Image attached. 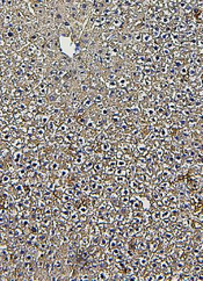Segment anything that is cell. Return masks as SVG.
<instances>
[{
  "instance_id": "40",
  "label": "cell",
  "mask_w": 203,
  "mask_h": 281,
  "mask_svg": "<svg viewBox=\"0 0 203 281\" xmlns=\"http://www.w3.org/2000/svg\"><path fill=\"white\" fill-rule=\"evenodd\" d=\"M109 115H110V111H109L108 107H106V108H103L102 111H100V116H99V117L105 119V117H109Z\"/></svg>"
},
{
  "instance_id": "6",
  "label": "cell",
  "mask_w": 203,
  "mask_h": 281,
  "mask_svg": "<svg viewBox=\"0 0 203 281\" xmlns=\"http://www.w3.org/2000/svg\"><path fill=\"white\" fill-rule=\"evenodd\" d=\"M96 277H98V280H109L110 274H109L108 270L102 268V270H100V271L96 273Z\"/></svg>"
},
{
  "instance_id": "30",
  "label": "cell",
  "mask_w": 203,
  "mask_h": 281,
  "mask_svg": "<svg viewBox=\"0 0 203 281\" xmlns=\"http://www.w3.org/2000/svg\"><path fill=\"white\" fill-rule=\"evenodd\" d=\"M137 259H138V264H139V266L141 267H146L148 264V258H146V257H144V256H139V257H137Z\"/></svg>"
},
{
  "instance_id": "41",
  "label": "cell",
  "mask_w": 203,
  "mask_h": 281,
  "mask_svg": "<svg viewBox=\"0 0 203 281\" xmlns=\"http://www.w3.org/2000/svg\"><path fill=\"white\" fill-rule=\"evenodd\" d=\"M178 73L181 75V77H187V75H188V66H187V65H184L182 68H180V69L178 70Z\"/></svg>"
},
{
  "instance_id": "27",
  "label": "cell",
  "mask_w": 203,
  "mask_h": 281,
  "mask_svg": "<svg viewBox=\"0 0 203 281\" xmlns=\"http://www.w3.org/2000/svg\"><path fill=\"white\" fill-rule=\"evenodd\" d=\"M59 167H60V163L57 162V160H52V162H50V164H49V170H50L51 172H57V171L59 170Z\"/></svg>"
},
{
  "instance_id": "19",
  "label": "cell",
  "mask_w": 203,
  "mask_h": 281,
  "mask_svg": "<svg viewBox=\"0 0 203 281\" xmlns=\"http://www.w3.org/2000/svg\"><path fill=\"white\" fill-rule=\"evenodd\" d=\"M111 143L109 142V141H106V142H102V143H100V147H99V149L102 151V152H107V151L111 150Z\"/></svg>"
},
{
  "instance_id": "10",
  "label": "cell",
  "mask_w": 203,
  "mask_h": 281,
  "mask_svg": "<svg viewBox=\"0 0 203 281\" xmlns=\"http://www.w3.org/2000/svg\"><path fill=\"white\" fill-rule=\"evenodd\" d=\"M35 105H36L37 107H45L47 105H48V100H47V98L45 96H41V95H38V96H36L35 98Z\"/></svg>"
},
{
  "instance_id": "45",
  "label": "cell",
  "mask_w": 203,
  "mask_h": 281,
  "mask_svg": "<svg viewBox=\"0 0 203 281\" xmlns=\"http://www.w3.org/2000/svg\"><path fill=\"white\" fill-rule=\"evenodd\" d=\"M12 134L11 132H1V139L2 141H6V142H8V141H11L12 139Z\"/></svg>"
},
{
  "instance_id": "44",
  "label": "cell",
  "mask_w": 203,
  "mask_h": 281,
  "mask_svg": "<svg viewBox=\"0 0 203 281\" xmlns=\"http://www.w3.org/2000/svg\"><path fill=\"white\" fill-rule=\"evenodd\" d=\"M156 274V280H159V281H161V280H166V274L164 273V272H156L154 273Z\"/></svg>"
},
{
  "instance_id": "21",
  "label": "cell",
  "mask_w": 203,
  "mask_h": 281,
  "mask_svg": "<svg viewBox=\"0 0 203 281\" xmlns=\"http://www.w3.org/2000/svg\"><path fill=\"white\" fill-rule=\"evenodd\" d=\"M23 91L21 90V87L19 88V87H15V88H13V91H12V96L14 98V99H16V100H19V99H21L22 96H23Z\"/></svg>"
},
{
  "instance_id": "17",
  "label": "cell",
  "mask_w": 203,
  "mask_h": 281,
  "mask_svg": "<svg viewBox=\"0 0 203 281\" xmlns=\"http://www.w3.org/2000/svg\"><path fill=\"white\" fill-rule=\"evenodd\" d=\"M131 40H132L135 43H141V42H142V32L136 30V32L131 33Z\"/></svg>"
},
{
  "instance_id": "14",
  "label": "cell",
  "mask_w": 203,
  "mask_h": 281,
  "mask_svg": "<svg viewBox=\"0 0 203 281\" xmlns=\"http://www.w3.org/2000/svg\"><path fill=\"white\" fill-rule=\"evenodd\" d=\"M75 143L79 145V148L81 149L82 147H85L87 144V138L84 136V135H78L77 136V139H75Z\"/></svg>"
},
{
  "instance_id": "23",
  "label": "cell",
  "mask_w": 203,
  "mask_h": 281,
  "mask_svg": "<svg viewBox=\"0 0 203 281\" xmlns=\"http://www.w3.org/2000/svg\"><path fill=\"white\" fill-rule=\"evenodd\" d=\"M70 103H71V105H70V108H71L72 111H78L79 108H81V100H80V99L72 100Z\"/></svg>"
},
{
  "instance_id": "4",
  "label": "cell",
  "mask_w": 203,
  "mask_h": 281,
  "mask_svg": "<svg viewBox=\"0 0 203 281\" xmlns=\"http://www.w3.org/2000/svg\"><path fill=\"white\" fill-rule=\"evenodd\" d=\"M93 98L91 96V95H86L82 100H81V107L82 108H85V109H88V108H91L93 106Z\"/></svg>"
},
{
  "instance_id": "1",
  "label": "cell",
  "mask_w": 203,
  "mask_h": 281,
  "mask_svg": "<svg viewBox=\"0 0 203 281\" xmlns=\"http://www.w3.org/2000/svg\"><path fill=\"white\" fill-rule=\"evenodd\" d=\"M86 159H87V156H86L82 151H78V152L73 156L72 163H73V165H78V166H80V165L84 164V162H85Z\"/></svg>"
},
{
  "instance_id": "11",
  "label": "cell",
  "mask_w": 203,
  "mask_h": 281,
  "mask_svg": "<svg viewBox=\"0 0 203 281\" xmlns=\"http://www.w3.org/2000/svg\"><path fill=\"white\" fill-rule=\"evenodd\" d=\"M22 159H23V152H22V150H18L13 153V163L15 165L19 164V163H21Z\"/></svg>"
},
{
  "instance_id": "16",
  "label": "cell",
  "mask_w": 203,
  "mask_h": 281,
  "mask_svg": "<svg viewBox=\"0 0 203 281\" xmlns=\"http://www.w3.org/2000/svg\"><path fill=\"white\" fill-rule=\"evenodd\" d=\"M185 65V60L182 59V58H178V59H174L173 60V63L171 64V66L172 68H174V69H176V70H179L180 68H182Z\"/></svg>"
},
{
  "instance_id": "28",
  "label": "cell",
  "mask_w": 203,
  "mask_h": 281,
  "mask_svg": "<svg viewBox=\"0 0 203 281\" xmlns=\"http://www.w3.org/2000/svg\"><path fill=\"white\" fill-rule=\"evenodd\" d=\"M151 218L153 220V222H154V223H157V222L161 221V218H160V210H159V209H156V210H153V213L151 214Z\"/></svg>"
},
{
  "instance_id": "12",
  "label": "cell",
  "mask_w": 203,
  "mask_h": 281,
  "mask_svg": "<svg viewBox=\"0 0 203 281\" xmlns=\"http://www.w3.org/2000/svg\"><path fill=\"white\" fill-rule=\"evenodd\" d=\"M11 179H12V175H11L9 173H4V174L0 177V185H2V186L9 185Z\"/></svg>"
},
{
  "instance_id": "24",
  "label": "cell",
  "mask_w": 203,
  "mask_h": 281,
  "mask_svg": "<svg viewBox=\"0 0 203 281\" xmlns=\"http://www.w3.org/2000/svg\"><path fill=\"white\" fill-rule=\"evenodd\" d=\"M70 131V127L66 124V123H62L59 127H58V129H57V132L58 134H62V135H65L66 132H69Z\"/></svg>"
},
{
  "instance_id": "8",
  "label": "cell",
  "mask_w": 203,
  "mask_h": 281,
  "mask_svg": "<svg viewBox=\"0 0 203 281\" xmlns=\"http://www.w3.org/2000/svg\"><path fill=\"white\" fill-rule=\"evenodd\" d=\"M57 175H58V178L62 179V180H64V179H69V177H70V170L65 169V167L59 169L58 171H57Z\"/></svg>"
},
{
  "instance_id": "25",
  "label": "cell",
  "mask_w": 203,
  "mask_h": 281,
  "mask_svg": "<svg viewBox=\"0 0 203 281\" xmlns=\"http://www.w3.org/2000/svg\"><path fill=\"white\" fill-rule=\"evenodd\" d=\"M29 225H30L29 218H26V217H23V218L19 220V226H20V228H22L23 230H24V229H28V228H29Z\"/></svg>"
},
{
  "instance_id": "7",
  "label": "cell",
  "mask_w": 203,
  "mask_h": 281,
  "mask_svg": "<svg viewBox=\"0 0 203 281\" xmlns=\"http://www.w3.org/2000/svg\"><path fill=\"white\" fill-rule=\"evenodd\" d=\"M130 206H131V209H132L133 211H143V209H144L143 202H142L141 200H138V199H136Z\"/></svg>"
},
{
  "instance_id": "13",
  "label": "cell",
  "mask_w": 203,
  "mask_h": 281,
  "mask_svg": "<svg viewBox=\"0 0 203 281\" xmlns=\"http://www.w3.org/2000/svg\"><path fill=\"white\" fill-rule=\"evenodd\" d=\"M117 194H118V196H130L131 189L129 188V186H123V187L118 188Z\"/></svg>"
},
{
  "instance_id": "9",
  "label": "cell",
  "mask_w": 203,
  "mask_h": 281,
  "mask_svg": "<svg viewBox=\"0 0 203 281\" xmlns=\"http://www.w3.org/2000/svg\"><path fill=\"white\" fill-rule=\"evenodd\" d=\"M79 246L80 247H84V249H87L91 246V242H90V236L86 235V236H82L80 239H79Z\"/></svg>"
},
{
  "instance_id": "34",
  "label": "cell",
  "mask_w": 203,
  "mask_h": 281,
  "mask_svg": "<svg viewBox=\"0 0 203 281\" xmlns=\"http://www.w3.org/2000/svg\"><path fill=\"white\" fill-rule=\"evenodd\" d=\"M144 114H145L148 117H151V116L156 115V109H154V107H152V106L146 107V108L144 109Z\"/></svg>"
},
{
  "instance_id": "29",
  "label": "cell",
  "mask_w": 203,
  "mask_h": 281,
  "mask_svg": "<svg viewBox=\"0 0 203 281\" xmlns=\"http://www.w3.org/2000/svg\"><path fill=\"white\" fill-rule=\"evenodd\" d=\"M12 145H13V148L21 150V149L24 147V143L22 142V139H21V138H16V139H14V141L12 142Z\"/></svg>"
},
{
  "instance_id": "46",
  "label": "cell",
  "mask_w": 203,
  "mask_h": 281,
  "mask_svg": "<svg viewBox=\"0 0 203 281\" xmlns=\"http://www.w3.org/2000/svg\"><path fill=\"white\" fill-rule=\"evenodd\" d=\"M1 73H2V69L0 68V75H1Z\"/></svg>"
},
{
  "instance_id": "31",
  "label": "cell",
  "mask_w": 203,
  "mask_h": 281,
  "mask_svg": "<svg viewBox=\"0 0 203 281\" xmlns=\"http://www.w3.org/2000/svg\"><path fill=\"white\" fill-rule=\"evenodd\" d=\"M108 242H109V239H107L106 237L101 236L100 239H99V244H98V246H99L100 249H106V247L108 246Z\"/></svg>"
},
{
  "instance_id": "5",
  "label": "cell",
  "mask_w": 203,
  "mask_h": 281,
  "mask_svg": "<svg viewBox=\"0 0 203 281\" xmlns=\"http://www.w3.org/2000/svg\"><path fill=\"white\" fill-rule=\"evenodd\" d=\"M51 247V245H50V241H49V238L48 239H44V241H42V242H38V244H37V249H38V251H42V252H45L48 249H50Z\"/></svg>"
},
{
  "instance_id": "35",
  "label": "cell",
  "mask_w": 203,
  "mask_h": 281,
  "mask_svg": "<svg viewBox=\"0 0 203 281\" xmlns=\"http://www.w3.org/2000/svg\"><path fill=\"white\" fill-rule=\"evenodd\" d=\"M144 60H145V56H144L143 54H141V55H138V56L136 57V59L133 60V63H135L136 65H144Z\"/></svg>"
},
{
  "instance_id": "15",
  "label": "cell",
  "mask_w": 203,
  "mask_h": 281,
  "mask_svg": "<svg viewBox=\"0 0 203 281\" xmlns=\"http://www.w3.org/2000/svg\"><path fill=\"white\" fill-rule=\"evenodd\" d=\"M114 181L117 184V185H124V184H128V178L126 175H115L114 177Z\"/></svg>"
},
{
  "instance_id": "39",
  "label": "cell",
  "mask_w": 203,
  "mask_h": 281,
  "mask_svg": "<svg viewBox=\"0 0 203 281\" xmlns=\"http://www.w3.org/2000/svg\"><path fill=\"white\" fill-rule=\"evenodd\" d=\"M106 86L108 87V90H116L117 88V83H116V80H108L106 83Z\"/></svg>"
},
{
  "instance_id": "22",
  "label": "cell",
  "mask_w": 203,
  "mask_h": 281,
  "mask_svg": "<svg viewBox=\"0 0 203 281\" xmlns=\"http://www.w3.org/2000/svg\"><path fill=\"white\" fill-rule=\"evenodd\" d=\"M128 94V92H127V90H123V88H116L115 90V98L117 99V100H121L124 95H127Z\"/></svg>"
},
{
  "instance_id": "42",
  "label": "cell",
  "mask_w": 203,
  "mask_h": 281,
  "mask_svg": "<svg viewBox=\"0 0 203 281\" xmlns=\"http://www.w3.org/2000/svg\"><path fill=\"white\" fill-rule=\"evenodd\" d=\"M66 73H67V69H57V75H57L59 79H63Z\"/></svg>"
},
{
  "instance_id": "32",
  "label": "cell",
  "mask_w": 203,
  "mask_h": 281,
  "mask_svg": "<svg viewBox=\"0 0 203 281\" xmlns=\"http://www.w3.org/2000/svg\"><path fill=\"white\" fill-rule=\"evenodd\" d=\"M78 213H79V215H82V214H87L88 215V211H90V207L87 206V205H85V203H82L81 206L79 207L78 209Z\"/></svg>"
},
{
  "instance_id": "38",
  "label": "cell",
  "mask_w": 203,
  "mask_h": 281,
  "mask_svg": "<svg viewBox=\"0 0 203 281\" xmlns=\"http://www.w3.org/2000/svg\"><path fill=\"white\" fill-rule=\"evenodd\" d=\"M127 165H128V162H126L123 158L116 159V167H123V169H126Z\"/></svg>"
},
{
  "instance_id": "37",
  "label": "cell",
  "mask_w": 203,
  "mask_h": 281,
  "mask_svg": "<svg viewBox=\"0 0 203 281\" xmlns=\"http://www.w3.org/2000/svg\"><path fill=\"white\" fill-rule=\"evenodd\" d=\"M81 192H82V194H84L85 196H90V194L92 193V189L90 188L88 184H86V185L81 186Z\"/></svg>"
},
{
  "instance_id": "18",
  "label": "cell",
  "mask_w": 203,
  "mask_h": 281,
  "mask_svg": "<svg viewBox=\"0 0 203 281\" xmlns=\"http://www.w3.org/2000/svg\"><path fill=\"white\" fill-rule=\"evenodd\" d=\"M153 41V37L150 33H142V42L144 44H151Z\"/></svg>"
},
{
  "instance_id": "36",
  "label": "cell",
  "mask_w": 203,
  "mask_h": 281,
  "mask_svg": "<svg viewBox=\"0 0 203 281\" xmlns=\"http://www.w3.org/2000/svg\"><path fill=\"white\" fill-rule=\"evenodd\" d=\"M45 131H47V130H45L43 127H37L35 135H36L37 138H43V137H44V135H45Z\"/></svg>"
},
{
  "instance_id": "33",
  "label": "cell",
  "mask_w": 203,
  "mask_h": 281,
  "mask_svg": "<svg viewBox=\"0 0 203 281\" xmlns=\"http://www.w3.org/2000/svg\"><path fill=\"white\" fill-rule=\"evenodd\" d=\"M69 221H70V222H72V223H75V222H78V221H79V213H77V211H75V209H74L73 211H71Z\"/></svg>"
},
{
  "instance_id": "26",
  "label": "cell",
  "mask_w": 203,
  "mask_h": 281,
  "mask_svg": "<svg viewBox=\"0 0 203 281\" xmlns=\"http://www.w3.org/2000/svg\"><path fill=\"white\" fill-rule=\"evenodd\" d=\"M93 98V102L95 103V105H98V103H101V102H103L105 100H103V94L102 93H96L94 94L92 96Z\"/></svg>"
},
{
  "instance_id": "2",
  "label": "cell",
  "mask_w": 203,
  "mask_h": 281,
  "mask_svg": "<svg viewBox=\"0 0 203 281\" xmlns=\"http://www.w3.org/2000/svg\"><path fill=\"white\" fill-rule=\"evenodd\" d=\"M116 83H117V87H118V88L127 90V87L129 86V84H130V80L128 78H126L124 75H120V77L116 79Z\"/></svg>"
},
{
  "instance_id": "20",
  "label": "cell",
  "mask_w": 203,
  "mask_h": 281,
  "mask_svg": "<svg viewBox=\"0 0 203 281\" xmlns=\"http://www.w3.org/2000/svg\"><path fill=\"white\" fill-rule=\"evenodd\" d=\"M82 150H84L82 152H84L86 156H90V157H91V156H93V155H94V152H95V149L93 148L91 144H86L85 147H82Z\"/></svg>"
},
{
  "instance_id": "3",
  "label": "cell",
  "mask_w": 203,
  "mask_h": 281,
  "mask_svg": "<svg viewBox=\"0 0 203 281\" xmlns=\"http://www.w3.org/2000/svg\"><path fill=\"white\" fill-rule=\"evenodd\" d=\"M52 267H54V273L55 272H60L64 267V262L60 257H57L52 260Z\"/></svg>"
},
{
  "instance_id": "43",
  "label": "cell",
  "mask_w": 203,
  "mask_h": 281,
  "mask_svg": "<svg viewBox=\"0 0 203 281\" xmlns=\"http://www.w3.org/2000/svg\"><path fill=\"white\" fill-rule=\"evenodd\" d=\"M126 174H127V170L123 167H116L114 172V175H126Z\"/></svg>"
}]
</instances>
